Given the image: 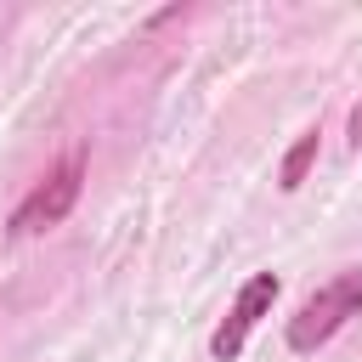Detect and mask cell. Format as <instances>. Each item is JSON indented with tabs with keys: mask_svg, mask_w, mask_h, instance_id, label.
I'll list each match as a JSON object with an SVG mask.
<instances>
[{
	"mask_svg": "<svg viewBox=\"0 0 362 362\" xmlns=\"http://www.w3.org/2000/svg\"><path fill=\"white\" fill-rule=\"evenodd\" d=\"M356 311H362V266H345V272H334L322 288H311V294L300 300V311L288 317L283 339H288L294 356H317Z\"/></svg>",
	"mask_w": 362,
	"mask_h": 362,
	"instance_id": "cell-1",
	"label": "cell"
},
{
	"mask_svg": "<svg viewBox=\"0 0 362 362\" xmlns=\"http://www.w3.org/2000/svg\"><path fill=\"white\" fill-rule=\"evenodd\" d=\"M79 192H85V153L74 147L57 170H45L28 192H23V204L6 215V232L11 238H34V232H51V226H62L68 215H74V204H79Z\"/></svg>",
	"mask_w": 362,
	"mask_h": 362,
	"instance_id": "cell-2",
	"label": "cell"
},
{
	"mask_svg": "<svg viewBox=\"0 0 362 362\" xmlns=\"http://www.w3.org/2000/svg\"><path fill=\"white\" fill-rule=\"evenodd\" d=\"M277 294H283V277H277V272H255V277H243L238 300L226 305V317H221L215 334H209V356H215V362H238L243 345H249V334L260 328V317H272Z\"/></svg>",
	"mask_w": 362,
	"mask_h": 362,
	"instance_id": "cell-3",
	"label": "cell"
},
{
	"mask_svg": "<svg viewBox=\"0 0 362 362\" xmlns=\"http://www.w3.org/2000/svg\"><path fill=\"white\" fill-rule=\"evenodd\" d=\"M317 147H322V130H317V124L294 136V147H288L283 164H277V187H283V192H300V187H305V175H311V164H317Z\"/></svg>",
	"mask_w": 362,
	"mask_h": 362,
	"instance_id": "cell-4",
	"label": "cell"
},
{
	"mask_svg": "<svg viewBox=\"0 0 362 362\" xmlns=\"http://www.w3.org/2000/svg\"><path fill=\"white\" fill-rule=\"evenodd\" d=\"M351 153H362V102L351 107Z\"/></svg>",
	"mask_w": 362,
	"mask_h": 362,
	"instance_id": "cell-5",
	"label": "cell"
}]
</instances>
